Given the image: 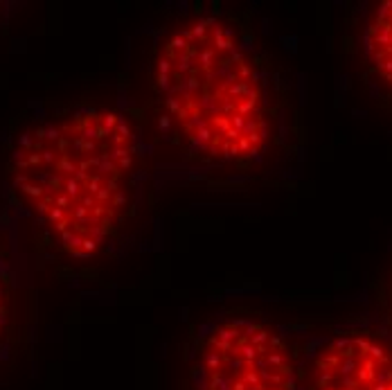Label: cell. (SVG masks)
I'll use <instances>...</instances> for the list:
<instances>
[{
	"label": "cell",
	"instance_id": "obj_1",
	"mask_svg": "<svg viewBox=\"0 0 392 390\" xmlns=\"http://www.w3.org/2000/svg\"><path fill=\"white\" fill-rule=\"evenodd\" d=\"M138 142L117 111L84 106L20 135L11 180L68 255L90 257L122 221L133 188Z\"/></svg>",
	"mask_w": 392,
	"mask_h": 390
},
{
	"label": "cell",
	"instance_id": "obj_2",
	"mask_svg": "<svg viewBox=\"0 0 392 390\" xmlns=\"http://www.w3.org/2000/svg\"><path fill=\"white\" fill-rule=\"evenodd\" d=\"M153 86L164 115L208 160L246 162L273 138V104L257 59L219 18H196L162 43Z\"/></svg>",
	"mask_w": 392,
	"mask_h": 390
},
{
	"label": "cell",
	"instance_id": "obj_3",
	"mask_svg": "<svg viewBox=\"0 0 392 390\" xmlns=\"http://www.w3.org/2000/svg\"><path fill=\"white\" fill-rule=\"evenodd\" d=\"M192 390H300V352L264 320H219L196 345Z\"/></svg>",
	"mask_w": 392,
	"mask_h": 390
},
{
	"label": "cell",
	"instance_id": "obj_4",
	"mask_svg": "<svg viewBox=\"0 0 392 390\" xmlns=\"http://www.w3.org/2000/svg\"><path fill=\"white\" fill-rule=\"evenodd\" d=\"M300 390H392V336L338 330L300 357Z\"/></svg>",
	"mask_w": 392,
	"mask_h": 390
},
{
	"label": "cell",
	"instance_id": "obj_5",
	"mask_svg": "<svg viewBox=\"0 0 392 390\" xmlns=\"http://www.w3.org/2000/svg\"><path fill=\"white\" fill-rule=\"evenodd\" d=\"M363 52L372 75L392 95V0L379 3L363 32Z\"/></svg>",
	"mask_w": 392,
	"mask_h": 390
},
{
	"label": "cell",
	"instance_id": "obj_6",
	"mask_svg": "<svg viewBox=\"0 0 392 390\" xmlns=\"http://www.w3.org/2000/svg\"><path fill=\"white\" fill-rule=\"evenodd\" d=\"M5 323V298H3V289H0V327Z\"/></svg>",
	"mask_w": 392,
	"mask_h": 390
}]
</instances>
